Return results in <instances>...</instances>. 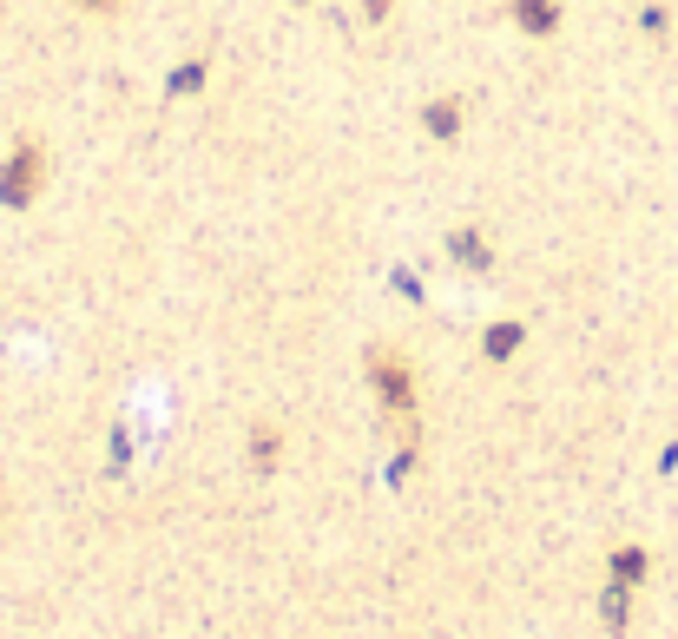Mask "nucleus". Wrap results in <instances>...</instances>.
I'll return each mask as SVG.
<instances>
[{
	"label": "nucleus",
	"mask_w": 678,
	"mask_h": 639,
	"mask_svg": "<svg viewBox=\"0 0 678 639\" xmlns=\"http://www.w3.org/2000/svg\"><path fill=\"white\" fill-rule=\"evenodd\" d=\"M40 185H47V152L33 139H20L7 159H0V205H14V211H27L33 198H40Z\"/></svg>",
	"instance_id": "nucleus-1"
},
{
	"label": "nucleus",
	"mask_w": 678,
	"mask_h": 639,
	"mask_svg": "<svg viewBox=\"0 0 678 639\" xmlns=\"http://www.w3.org/2000/svg\"><path fill=\"white\" fill-rule=\"evenodd\" d=\"M369 376H376V389L395 402V409H409V369H402V356H369Z\"/></svg>",
	"instance_id": "nucleus-2"
},
{
	"label": "nucleus",
	"mask_w": 678,
	"mask_h": 639,
	"mask_svg": "<svg viewBox=\"0 0 678 639\" xmlns=\"http://www.w3.org/2000/svg\"><path fill=\"white\" fill-rule=\"evenodd\" d=\"M521 336H527V330H521V323H507V317L488 323V336H481V356H488V363H507V356L521 350Z\"/></svg>",
	"instance_id": "nucleus-3"
},
{
	"label": "nucleus",
	"mask_w": 678,
	"mask_h": 639,
	"mask_svg": "<svg viewBox=\"0 0 678 639\" xmlns=\"http://www.w3.org/2000/svg\"><path fill=\"white\" fill-rule=\"evenodd\" d=\"M422 132L455 139V132H461V99H428V106H422Z\"/></svg>",
	"instance_id": "nucleus-4"
},
{
	"label": "nucleus",
	"mask_w": 678,
	"mask_h": 639,
	"mask_svg": "<svg viewBox=\"0 0 678 639\" xmlns=\"http://www.w3.org/2000/svg\"><path fill=\"white\" fill-rule=\"evenodd\" d=\"M514 20L527 33H553L560 27V0H514Z\"/></svg>",
	"instance_id": "nucleus-5"
},
{
	"label": "nucleus",
	"mask_w": 678,
	"mask_h": 639,
	"mask_svg": "<svg viewBox=\"0 0 678 639\" xmlns=\"http://www.w3.org/2000/svg\"><path fill=\"white\" fill-rule=\"evenodd\" d=\"M448 251H455L468 271H488V264H494V251H488V238H481V231H455V238H448Z\"/></svg>",
	"instance_id": "nucleus-6"
},
{
	"label": "nucleus",
	"mask_w": 678,
	"mask_h": 639,
	"mask_svg": "<svg viewBox=\"0 0 678 639\" xmlns=\"http://www.w3.org/2000/svg\"><path fill=\"white\" fill-rule=\"evenodd\" d=\"M251 462H257V468H270V462H277V429H257V442H251Z\"/></svg>",
	"instance_id": "nucleus-7"
},
{
	"label": "nucleus",
	"mask_w": 678,
	"mask_h": 639,
	"mask_svg": "<svg viewBox=\"0 0 678 639\" xmlns=\"http://www.w3.org/2000/svg\"><path fill=\"white\" fill-rule=\"evenodd\" d=\"M613 574L619 580H639V574H646V554H632V547H626V554H613Z\"/></svg>",
	"instance_id": "nucleus-8"
},
{
	"label": "nucleus",
	"mask_w": 678,
	"mask_h": 639,
	"mask_svg": "<svg viewBox=\"0 0 678 639\" xmlns=\"http://www.w3.org/2000/svg\"><path fill=\"white\" fill-rule=\"evenodd\" d=\"M389 7H395V0H363V14H369V20H389Z\"/></svg>",
	"instance_id": "nucleus-9"
},
{
	"label": "nucleus",
	"mask_w": 678,
	"mask_h": 639,
	"mask_svg": "<svg viewBox=\"0 0 678 639\" xmlns=\"http://www.w3.org/2000/svg\"><path fill=\"white\" fill-rule=\"evenodd\" d=\"M73 7H86V14H106L112 0H73Z\"/></svg>",
	"instance_id": "nucleus-10"
}]
</instances>
